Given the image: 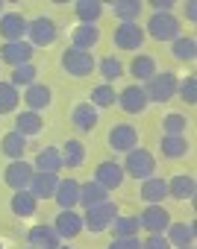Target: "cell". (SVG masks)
Instances as JSON below:
<instances>
[{"instance_id":"cell-1","label":"cell","mask_w":197,"mask_h":249,"mask_svg":"<svg viewBox=\"0 0 197 249\" xmlns=\"http://www.w3.org/2000/svg\"><path fill=\"white\" fill-rule=\"evenodd\" d=\"M179 18L171 15V12H153L147 18V27H144V36L153 38V41H177L182 33H179Z\"/></svg>"},{"instance_id":"cell-2","label":"cell","mask_w":197,"mask_h":249,"mask_svg":"<svg viewBox=\"0 0 197 249\" xmlns=\"http://www.w3.org/2000/svg\"><path fill=\"white\" fill-rule=\"evenodd\" d=\"M121 211H118V205L115 202H100V205H91V208H85V214H82V229H88L91 234H100V231H106L112 223H115V217H118Z\"/></svg>"},{"instance_id":"cell-3","label":"cell","mask_w":197,"mask_h":249,"mask_svg":"<svg viewBox=\"0 0 197 249\" xmlns=\"http://www.w3.org/2000/svg\"><path fill=\"white\" fill-rule=\"evenodd\" d=\"M177 73H171V71H162V73H153L141 88H144V97H147V103H168L174 94H177Z\"/></svg>"},{"instance_id":"cell-4","label":"cell","mask_w":197,"mask_h":249,"mask_svg":"<svg viewBox=\"0 0 197 249\" xmlns=\"http://www.w3.org/2000/svg\"><path fill=\"white\" fill-rule=\"evenodd\" d=\"M124 173L127 176H133V179H150L153 173H156V156L150 153V150H144V147H133L130 153H127V159H124Z\"/></svg>"},{"instance_id":"cell-5","label":"cell","mask_w":197,"mask_h":249,"mask_svg":"<svg viewBox=\"0 0 197 249\" xmlns=\"http://www.w3.org/2000/svg\"><path fill=\"white\" fill-rule=\"evenodd\" d=\"M59 62H62V71L68 76H88V73L97 71V59L91 53H82V50H74V47H68Z\"/></svg>"},{"instance_id":"cell-6","label":"cell","mask_w":197,"mask_h":249,"mask_svg":"<svg viewBox=\"0 0 197 249\" xmlns=\"http://www.w3.org/2000/svg\"><path fill=\"white\" fill-rule=\"evenodd\" d=\"M27 38H30L33 47H50L56 41V24H53V18H47V15L33 18L27 24Z\"/></svg>"},{"instance_id":"cell-7","label":"cell","mask_w":197,"mask_h":249,"mask_svg":"<svg viewBox=\"0 0 197 249\" xmlns=\"http://www.w3.org/2000/svg\"><path fill=\"white\" fill-rule=\"evenodd\" d=\"M138 223L147 234H165V229L171 226V214L162 205H144L138 214Z\"/></svg>"},{"instance_id":"cell-8","label":"cell","mask_w":197,"mask_h":249,"mask_svg":"<svg viewBox=\"0 0 197 249\" xmlns=\"http://www.w3.org/2000/svg\"><path fill=\"white\" fill-rule=\"evenodd\" d=\"M27 18L21 12H3L0 15V38H3V44L9 41H24L27 38Z\"/></svg>"},{"instance_id":"cell-9","label":"cell","mask_w":197,"mask_h":249,"mask_svg":"<svg viewBox=\"0 0 197 249\" xmlns=\"http://www.w3.org/2000/svg\"><path fill=\"white\" fill-rule=\"evenodd\" d=\"M112 41L118 50H138L147 41V36H144V27L138 24H118L112 33Z\"/></svg>"},{"instance_id":"cell-10","label":"cell","mask_w":197,"mask_h":249,"mask_svg":"<svg viewBox=\"0 0 197 249\" xmlns=\"http://www.w3.org/2000/svg\"><path fill=\"white\" fill-rule=\"evenodd\" d=\"M33 164L18 159V161H9V167L3 170V182L12 188V191H27L30 188V179H33Z\"/></svg>"},{"instance_id":"cell-11","label":"cell","mask_w":197,"mask_h":249,"mask_svg":"<svg viewBox=\"0 0 197 249\" xmlns=\"http://www.w3.org/2000/svg\"><path fill=\"white\" fill-rule=\"evenodd\" d=\"M109 147L115 153H130L133 147H138V129L130 123H115L109 129Z\"/></svg>"},{"instance_id":"cell-12","label":"cell","mask_w":197,"mask_h":249,"mask_svg":"<svg viewBox=\"0 0 197 249\" xmlns=\"http://www.w3.org/2000/svg\"><path fill=\"white\" fill-rule=\"evenodd\" d=\"M33 50H36V47H33L30 41H9V44L0 47V62L9 65V68L27 65V62L33 59Z\"/></svg>"},{"instance_id":"cell-13","label":"cell","mask_w":197,"mask_h":249,"mask_svg":"<svg viewBox=\"0 0 197 249\" xmlns=\"http://www.w3.org/2000/svg\"><path fill=\"white\" fill-rule=\"evenodd\" d=\"M124 167L118 164V161H100L97 164V170H94V182H100L106 191H115V188H121L124 185Z\"/></svg>"},{"instance_id":"cell-14","label":"cell","mask_w":197,"mask_h":249,"mask_svg":"<svg viewBox=\"0 0 197 249\" xmlns=\"http://www.w3.org/2000/svg\"><path fill=\"white\" fill-rule=\"evenodd\" d=\"M50 100H53V91H50V85H44V82H33V85L24 88V106H27L30 111H36V114H41V108H47Z\"/></svg>"},{"instance_id":"cell-15","label":"cell","mask_w":197,"mask_h":249,"mask_svg":"<svg viewBox=\"0 0 197 249\" xmlns=\"http://www.w3.org/2000/svg\"><path fill=\"white\" fill-rule=\"evenodd\" d=\"M118 106H121V111H127V114H141V111L147 108L144 88H141V85H127V88L118 94Z\"/></svg>"},{"instance_id":"cell-16","label":"cell","mask_w":197,"mask_h":249,"mask_svg":"<svg viewBox=\"0 0 197 249\" xmlns=\"http://www.w3.org/2000/svg\"><path fill=\"white\" fill-rule=\"evenodd\" d=\"M53 199H56V205L62 211H74L79 205V182L77 179H59Z\"/></svg>"},{"instance_id":"cell-17","label":"cell","mask_w":197,"mask_h":249,"mask_svg":"<svg viewBox=\"0 0 197 249\" xmlns=\"http://www.w3.org/2000/svg\"><path fill=\"white\" fill-rule=\"evenodd\" d=\"M53 229L62 240H74L79 231H82V214L77 211H59L56 220H53Z\"/></svg>"},{"instance_id":"cell-18","label":"cell","mask_w":197,"mask_h":249,"mask_svg":"<svg viewBox=\"0 0 197 249\" xmlns=\"http://www.w3.org/2000/svg\"><path fill=\"white\" fill-rule=\"evenodd\" d=\"M100 41V30L97 24H79L71 30V47L74 50H82V53H91V47Z\"/></svg>"},{"instance_id":"cell-19","label":"cell","mask_w":197,"mask_h":249,"mask_svg":"<svg viewBox=\"0 0 197 249\" xmlns=\"http://www.w3.org/2000/svg\"><path fill=\"white\" fill-rule=\"evenodd\" d=\"M56 185H59V176H56V173H33V179H30V188H27V191L41 202V199H53Z\"/></svg>"},{"instance_id":"cell-20","label":"cell","mask_w":197,"mask_h":249,"mask_svg":"<svg viewBox=\"0 0 197 249\" xmlns=\"http://www.w3.org/2000/svg\"><path fill=\"white\" fill-rule=\"evenodd\" d=\"M27 240H30V246H36V249H59V246H62V237L56 234L53 226H33V229L27 231Z\"/></svg>"},{"instance_id":"cell-21","label":"cell","mask_w":197,"mask_h":249,"mask_svg":"<svg viewBox=\"0 0 197 249\" xmlns=\"http://www.w3.org/2000/svg\"><path fill=\"white\" fill-rule=\"evenodd\" d=\"M97 120H100V114H97V108L91 103H77L71 108V123H74L79 132H91L97 126Z\"/></svg>"},{"instance_id":"cell-22","label":"cell","mask_w":197,"mask_h":249,"mask_svg":"<svg viewBox=\"0 0 197 249\" xmlns=\"http://www.w3.org/2000/svg\"><path fill=\"white\" fill-rule=\"evenodd\" d=\"M33 170H36V173H56V176H59V170H62V153H59V147H44V150H39V156H36V161H33Z\"/></svg>"},{"instance_id":"cell-23","label":"cell","mask_w":197,"mask_h":249,"mask_svg":"<svg viewBox=\"0 0 197 249\" xmlns=\"http://www.w3.org/2000/svg\"><path fill=\"white\" fill-rule=\"evenodd\" d=\"M194 191H197V185H194V176H188V173H177L168 179V196H174V199L188 202V199H194Z\"/></svg>"},{"instance_id":"cell-24","label":"cell","mask_w":197,"mask_h":249,"mask_svg":"<svg viewBox=\"0 0 197 249\" xmlns=\"http://www.w3.org/2000/svg\"><path fill=\"white\" fill-rule=\"evenodd\" d=\"M138 194H141V199H144L147 205H159V202L168 196V182H165V179H159V176L141 179V185H138Z\"/></svg>"},{"instance_id":"cell-25","label":"cell","mask_w":197,"mask_h":249,"mask_svg":"<svg viewBox=\"0 0 197 249\" xmlns=\"http://www.w3.org/2000/svg\"><path fill=\"white\" fill-rule=\"evenodd\" d=\"M41 129H44V117H41V114H36V111H30V108H24V111L15 114V132H21L24 138H33V135H39Z\"/></svg>"},{"instance_id":"cell-26","label":"cell","mask_w":197,"mask_h":249,"mask_svg":"<svg viewBox=\"0 0 197 249\" xmlns=\"http://www.w3.org/2000/svg\"><path fill=\"white\" fill-rule=\"evenodd\" d=\"M59 153H62V167H68V170H77V167L85 164V144L77 141V138L65 141L59 147Z\"/></svg>"},{"instance_id":"cell-27","label":"cell","mask_w":197,"mask_h":249,"mask_svg":"<svg viewBox=\"0 0 197 249\" xmlns=\"http://www.w3.org/2000/svg\"><path fill=\"white\" fill-rule=\"evenodd\" d=\"M106 199H109V191H106L100 182L88 179V182H82V185H79V205H82V208L100 205V202H106Z\"/></svg>"},{"instance_id":"cell-28","label":"cell","mask_w":197,"mask_h":249,"mask_svg":"<svg viewBox=\"0 0 197 249\" xmlns=\"http://www.w3.org/2000/svg\"><path fill=\"white\" fill-rule=\"evenodd\" d=\"M165 237H168V243L177 246V249L191 246V243H194V223H174V220H171V226L165 229Z\"/></svg>"},{"instance_id":"cell-29","label":"cell","mask_w":197,"mask_h":249,"mask_svg":"<svg viewBox=\"0 0 197 249\" xmlns=\"http://www.w3.org/2000/svg\"><path fill=\"white\" fill-rule=\"evenodd\" d=\"M159 150H162V156L171 159V161L185 159V153H188V138H185V135H162V138H159Z\"/></svg>"},{"instance_id":"cell-30","label":"cell","mask_w":197,"mask_h":249,"mask_svg":"<svg viewBox=\"0 0 197 249\" xmlns=\"http://www.w3.org/2000/svg\"><path fill=\"white\" fill-rule=\"evenodd\" d=\"M0 153H3L9 161L24 159V153H27V138H24L21 132H6L3 138H0Z\"/></svg>"},{"instance_id":"cell-31","label":"cell","mask_w":197,"mask_h":249,"mask_svg":"<svg viewBox=\"0 0 197 249\" xmlns=\"http://www.w3.org/2000/svg\"><path fill=\"white\" fill-rule=\"evenodd\" d=\"M112 12L121 24H138V15L144 12V3L141 0H115Z\"/></svg>"},{"instance_id":"cell-32","label":"cell","mask_w":197,"mask_h":249,"mask_svg":"<svg viewBox=\"0 0 197 249\" xmlns=\"http://www.w3.org/2000/svg\"><path fill=\"white\" fill-rule=\"evenodd\" d=\"M109 229H112V237H138L141 223H138V214H118Z\"/></svg>"},{"instance_id":"cell-33","label":"cell","mask_w":197,"mask_h":249,"mask_svg":"<svg viewBox=\"0 0 197 249\" xmlns=\"http://www.w3.org/2000/svg\"><path fill=\"white\" fill-rule=\"evenodd\" d=\"M74 15L79 18V24H97L103 15V3L100 0H77L74 3Z\"/></svg>"},{"instance_id":"cell-34","label":"cell","mask_w":197,"mask_h":249,"mask_svg":"<svg viewBox=\"0 0 197 249\" xmlns=\"http://www.w3.org/2000/svg\"><path fill=\"white\" fill-rule=\"evenodd\" d=\"M130 73H133L138 82H147L153 73H159V71H156V59L147 56V53H138V56L130 62Z\"/></svg>"},{"instance_id":"cell-35","label":"cell","mask_w":197,"mask_h":249,"mask_svg":"<svg viewBox=\"0 0 197 249\" xmlns=\"http://www.w3.org/2000/svg\"><path fill=\"white\" fill-rule=\"evenodd\" d=\"M9 205H12V214H18V217H33L39 211V199L30 191H15Z\"/></svg>"},{"instance_id":"cell-36","label":"cell","mask_w":197,"mask_h":249,"mask_svg":"<svg viewBox=\"0 0 197 249\" xmlns=\"http://www.w3.org/2000/svg\"><path fill=\"white\" fill-rule=\"evenodd\" d=\"M94 108H112L118 103V94H115V85L103 82V85H94L91 88V100H88Z\"/></svg>"},{"instance_id":"cell-37","label":"cell","mask_w":197,"mask_h":249,"mask_svg":"<svg viewBox=\"0 0 197 249\" xmlns=\"http://www.w3.org/2000/svg\"><path fill=\"white\" fill-rule=\"evenodd\" d=\"M171 53H174V59H179V62H194V56H197V41H194V36H179L177 41H171Z\"/></svg>"},{"instance_id":"cell-38","label":"cell","mask_w":197,"mask_h":249,"mask_svg":"<svg viewBox=\"0 0 197 249\" xmlns=\"http://www.w3.org/2000/svg\"><path fill=\"white\" fill-rule=\"evenodd\" d=\"M21 106V91L12 85V82H3L0 79V114H9Z\"/></svg>"},{"instance_id":"cell-39","label":"cell","mask_w":197,"mask_h":249,"mask_svg":"<svg viewBox=\"0 0 197 249\" xmlns=\"http://www.w3.org/2000/svg\"><path fill=\"white\" fill-rule=\"evenodd\" d=\"M9 82L21 91V85L27 88V85H33V82H39V71H36V65L33 62H27V65H18V68H12V76H9Z\"/></svg>"},{"instance_id":"cell-40","label":"cell","mask_w":197,"mask_h":249,"mask_svg":"<svg viewBox=\"0 0 197 249\" xmlns=\"http://www.w3.org/2000/svg\"><path fill=\"white\" fill-rule=\"evenodd\" d=\"M97 71H100V76H103L106 82H115V79L124 76V65H121V59H115V56L97 59Z\"/></svg>"},{"instance_id":"cell-41","label":"cell","mask_w":197,"mask_h":249,"mask_svg":"<svg viewBox=\"0 0 197 249\" xmlns=\"http://www.w3.org/2000/svg\"><path fill=\"white\" fill-rule=\"evenodd\" d=\"M185 129H188V117L185 114H177V111L165 114V120H162V132L165 135H182Z\"/></svg>"},{"instance_id":"cell-42","label":"cell","mask_w":197,"mask_h":249,"mask_svg":"<svg viewBox=\"0 0 197 249\" xmlns=\"http://www.w3.org/2000/svg\"><path fill=\"white\" fill-rule=\"evenodd\" d=\"M177 94H179L188 106H194V103H197V76L179 79V82H177Z\"/></svg>"},{"instance_id":"cell-43","label":"cell","mask_w":197,"mask_h":249,"mask_svg":"<svg viewBox=\"0 0 197 249\" xmlns=\"http://www.w3.org/2000/svg\"><path fill=\"white\" fill-rule=\"evenodd\" d=\"M141 249H174V246L168 243L165 234H147V237L141 240Z\"/></svg>"},{"instance_id":"cell-44","label":"cell","mask_w":197,"mask_h":249,"mask_svg":"<svg viewBox=\"0 0 197 249\" xmlns=\"http://www.w3.org/2000/svg\"><path fill=\"white\" fill-rule=\"evenodd\" d=\"M106 249H141L138 237H112V243Z\"/></svg>"},{"instance_id":"cell-45","label":"cell","mask_w":197,"mask_h":249,"mask_svg":"<svg viewBox=\"0 0 197 249\" xmlns=\"http://www.w3.org/2000/svg\"><path fill=\"white\" fill-rule=\"evenodd\" d=\"M153 12H171L174 9V0H150Z\"/></svg>"},{"instance_id":"cell-46","label":"cell","mask_w":197,"mask_h":249,"mask_svg":"<svg viewBox=\"0 0 197 249\" xmlns=\"http://www.w3.org/2000/svg\"><path fill=\"white\" fill-rule=\"evenodd\" d=\"M185 21H197V3H194V0L185 3Z\"/></svg>"},{"instance_id":"cell-47","label":"cell","mask_w":197,"mask_h":249,"mask_svg":"<svg viewBox=\"0 0 197 249\" xmlns=\"http://www.w3.org/2000/svg\"><path fill=\"white\" fill-rule=\"evenodd\" d=\"M59 249H71V246H68V243H62V246H59Z\"/></svg>"},{"instance_id":"cell-48","label":"cell","mask_w":197,"mask_h":249,"mask_svg":"<svg viewBox=\"0 0 197 249\" xmlns=\"http://www.w3.org/2000/svg\"><path fill=\"white\" fill-rule=\"evenodd\" d=\"M182 249H191V246H182Z\"/></svg>"},{"instance_id":"cell-49","label":"cell","mask_w":197,"mask_h":249,"mask_svg":"<svg viewBox=\"0 0 197 249\" xmlns=\"http://www.w3.org/2000/svg\"><path fill=\"white\" fill-rule=\"evenodd\" d=\"M0 9H3V3H0Z\"/></svg>"},{"instance_id":"cell-50","label":"cell","mask_w":197,"mask_h":249,"mask_svg":"<svg viewBox=\"0 0 197 249\" xmlns=\"http://www.w3.org/2000/svg\"><path fill=\"white\" fill-rule=\"evenodd\" d=\"M30 249H36V246H30Z\"/></svg>"},{"instance_id":"cell-51","label":"cell","mask_w":197,"mask_h":249,"mask_svg":"<svg viewBox=\"0 0 197 249\" xmlns=\"http://www.w3.org/2000/svg\"><path fill=\"white\" fill-rule=\"evenodd\" d=\"M0 249H3V246H0Z\"/></svg>"}]
</instances>
